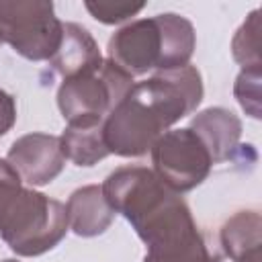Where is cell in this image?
Here are the masks:
<instances>
[{
    "mask_svg": "<svg viewBox=\"0 0 262 262\" xmlns=\"http://www.w3.org/2000/svg\"><path fill=\"white\" fill-rule=\"evenodd\" d=\"M115 215H123L147 252L143 262H221L223 252L201 229L182 194L147 166H121L100 184Z\"/></svg>",
    "mask_w": 262,
    "mask_h": 262,
    "instance_id": "1",
    "label": "cell"
},
{
    "mask_svg": "<svg viewBox=\"0 0 262 262\" xmlns=\"http://www.w3.org/2000/svg\"><path fill=\"white\" fill-rule=\"evenodd\" d=\"M203 100V78L194 66L156 72L135 82L102 123L108 154L121 158L145 156L154 143Z\"/></svg>",
    "mask_w": 262,
    "mask_h": 262,
    "instance_id": "2",
    "label": "cell"
},
{
    "mask_svg": "<svg viewBox=\"0 0 262 262\" xmlns=\"http://www.w3.org/2000/svg\"><path fill=\"white\" fill-rule=\"evenodd\" d=\"M194 47L196 33L192 23L176 12H162L151 18H137L115 31L106 45V59L135 78L151 70L168 72L188 66Z\"/></svg>",
    "mask_w": 262,
    "mask_h": 262,
    "instance_id": "3",
    "label": "cell"
},
{
    "mask_svg": "<svg viewBox=\"0 0 262 262\" xmlns=\"http://www.w3.org/2000/svg\"><path fill=\"white\" fill-rule=\"evenodd\" d=\"M66 205L23 186L0 213V237L16 256H41L68 233Z\"/></svg>",
    "mask_w": 262,
    "mask_h": 262,
    "instance_id": "4",
    "label": "cell"
},
{
    "mask_svg": "<svg viewBox=\"0 0 262 262\" xmlns=\"http://www.w3.org/2000/svg\"><path fill=\"white\" fill-rule=\"evenodd\" d=\"M133 78L111 59L92 74L66 78L57 88V108L68 127H98L125 98Z\"/></svg>",
    "mask_w": 262,
    "mask_h": 262,
    "instance_id": "5",
    "label": "cell"
},
{
    "mask_svg": "<svg viewBox=\"0 0 262 262\" xmlns=\"http://www.w3.org/2000/svg\"><path fill=\"white\" fill-rule=\"evenodd\" d=\"M63 23L51 2L0 0V45H10L31 61H49L61 43Z\"/></svg>",
    "mask_w": 262,
    "mask_h": 262,
    "instance_id": "6",
    "label": "cell"
},
{
    "mask_svg": "<svg viewBox=\"0 0 262 262\" xmlns=\"http://www.w3.org/2000/svg\"><path fill=\"white\" fill-rule=\"evenodd\" d=\"M149 156L154 164L151 170L168 188L178 194L203 184L213 168V160L207 147L188 127L168 129L154 143Z\"/></svg>",
    "mask_w": 262,
    "mask_h": 262,
    "instance_id": "7",
    "label": "cell"
},
{
    "mask_svg": "<svg viewBox=\"0 0 262 262\" xmlns=\"http://www.w3.org/2000/svg\"><path fill=\"white\" fill-rule=\"evenodd\" d=\"M6 162L29 186H45L63 172L66 156L57 135L27 133L12 141Z\"/></svg>",
    "mask_w": 262,
    "mask_h": 262,
    "instance_id": "8",
    "label": "cell"
},
{
    "mask_svg": "<svg viewBox=\"0 0 262 262\" xmlns=\"http://www.w3.org/2000/svg\"><path fill=\"white\" fill-rule=\"evenodd\" d=\"M188 129H192L196 137L203 141L213 164L227 162L239 147L242 121L229 108L209 106L192 117Z\"/></svg>",
    "mask_w": 262,
    "mask_h": 262,
    "instance_id": "9",
    "label": "cell"
},
{
    "mask_svg": "<svg viewBox=\"0 0 262 262\" xmlns=\"http://www.w3.org/2000/svg\"><path fill=\"white\" fill-rule=\"evenodd\" d=\"M104 57L90 31L78 23H63L61 43L49 59L51 68L66 80L82 74H92L102 66Z\"/></svg>",
    "mask_w": 262,
    "mask_h": 262,
    "instance_id": "10",
    "label": "cell"
},
{
    "mask_svg": "<svg viewBox=\"0 0 262 262\" xmlns=\"http://www.w3.org/2000/svg\"><path fill=\"white\" fill-rule=\"evenodd\" d=\"M68 227L80 237H96L115 221V211L106 203L98 184L76 188L66 203Z\"/></svg>",
    "mask_w": 262,
    "mask_h": 262,
    "instance_id": "11",
    "label": "cell"
},
{
    "mask_svg": "<svg viewBox=\"0 0 262 262\" xmlns=\"http://www.w3.org/2000/svg\"><path fill=\"white\" fill-rule=\"evenodd\" d=\"M262 217L258 211H237L219 231V248L233 262H260Z\"/></svg>",
    "mask_w": 262,
    "mask_h": 262,
    "instance_id": "12",
    "label": "cell"
},
{
    "mask_svg": "<svg viewBox=\"0 0 262 262\" xmlns=\"http://www.w3.org/2000/svg\"><path fill=\"white\" fill-rule=\"evenodd\" d=\"M59 145L66 156L76 166L90 168L111 156L104 147L102 125L98 127H66L59 135Z\"/></svg>",
    "mask_w": 262,
    "mask_h": 262,
    "instance_id": "13",
    "label": "cell"
},
{
    "mask_svg": "<svg viewBox=\"0 0 262 262\" xmlns=\"http://www.w3.org/2000/svg\"><path fill=\"white\" fill-rule=\"evenodd\" d=\"M233 59L246 68H262L260 61V10H252L231 41Z\"/></svg>",
    "mask_w": 262,
    "mask_h": 262,
    "instance_id": "14",
    "label": "cell"
},
{
    "mask_svg": "<svg viewBox=\"0 0 262 262\" xmlns=\"http://www.w3.org/2000/svg\"><path fill=\"white\" fill-rule=\"evenodd\" d=\"M260 76L262 68H246L239 72L233 84V94L239 106L250 115L252 119H260Z\"/></svg>",
    "mask_w": 262,
    "mask_h": 262,
    "instance_id": "15",
    "label": "cell"
},
{
    "mask_svg": "<svg viewBox=\"0 0 262 262\" xmlns=\"http://www.w3.org/2000/svg\"><path fill=\"white\" fill-rule=\"evenodd\" d=\"M86 10L92 14V18H96L102 25H119L129 20L131 16H135L139 10H143L145 2H92L86 0L84 2Z\"/></svg>",
    "mask_w": 262,
    "mask_h": 262,
    "instance_id": "16",
    "label": "cell"
},
{
    "mask_svg": "<svg viewBox=\"0 0 262 262\" xmlns=\"http://www.w3.org/2000/svg\"><path fill=\"white\" fill-rule=\"evenodd\" d=\"M23 188V180L16 174V170L0 158V213L6 209V205L12 201V196Z\"/></svg>",
    "mask_w": 262,
    "mask_h": 262,
    "instance_id": "17",
    "label": "cell"
},
{
    "mask_svg": "<svg viewBox=\"0 0 262 262\" xmlns=\"http://www.w3.org/2000/svg\"><path fill=\"white\" fill-rule=\"evenodd\" d=\"M16 123V100L12 94L0 88V137L6 135Z\"/></svg>",
    "mask_w": 262,
    "mask_h": 262,
    "instance_id": "18",
    "label": "cell"
},
{
    "mask_svg": "<svg viewBox=\"0 0 262 262\" xmlns=\"http://www.w3.org/2000/svg\"><path fill=\"white\" fill-rule=\"evenodd\" d=\"M2 262H18V260H12V258H6V260H2Z\"/></svg>",
    "mask_w": 262,
    "mask_h": 262,
    "instance_id": "19",
    "label": "cell"
}]
</instances>
